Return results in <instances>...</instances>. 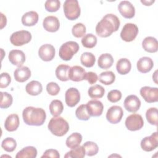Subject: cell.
<instances>
[{
  "label": "cell",
  "mask_w": 158,
  "mask_h": 158,
  "mask_svg": "<svg viewBox=\"0 0 158 158\" xmlns=\"http://www.w3.org/2000/svg\"><path fill=\"white\" fill-rule=\"evenodd\" d=\"M20 121L17 114H12L7 116L5 120L4 127L8 131L12 132L15 131L19 126Z\"/></svg>",
  "instance_id": "obj_22"
},
{
  "label": "cell",
  "mask_w": 158,
  "mask_h": 158,
  "mask_svg": "<svg viewBox=\"0 0 158 158\" xmlns=\"http://www.w3.org/2000/svg\"><path fill=\"white\" fill-rule=\"evenodd\" d=\"M22 23L23 25L31 27L38 21V14L35 11H29L25 13L22 17Z\"/></svg>",
  "instance_id": "obj_24"
},
{
  "label": "cell",
  "mask_w": 158,
  "mask_h": 158,
  "mask_svg": "<svg viewBox=\"0 0 158 158\" xmlns=\"http://www.w3.org/2000/svg\"><path fill=\"white\" fill-rule=\"evenodd\" d=\"M138 33V28L136 25L131 23L125 24L120 32L121 38L126 41L130 42L133 41Z\"/></svg>",
  "instance_id": "obj_7"
},
{
  "label": "cell",
  "mask_w": 158,
  "mask_h": 158,
  "mask_svg": "<svg viewBox=\"0 0 158 158\" xmlns=\"http://www.w3.org/2000/svg\"><path fill=\"white\" fill-rule=\"evenodd\" d=\"M70 67L65 64H60L56 69V77L62 81H66L69 80V71Z\"/></svg>",
  "instance_id": "obj_29"
},
{
  "label": "cell",
  "mask_w": 158,
  "mask_h": 158,
  "mask_svg": "<svg viewBox=\"0 0 158 158\" xmlns=\"http://www.w3.org/2000/svg\"><path fill=\"white\" fill-rule=\"evenodd\" d=\"M85 151L83 146H78L75 148L71 149V150L67 152L65 155L64 157H76V158H83L85 156Z\"/></svg>",
  "instance_id": "obj_37"
},
{
  "label": "cell",
  "mask_w": 158,
  "mask_h": 158,
  "mask_svg": "<svg viewBox=\"0 0 158 158\" xmlns=\"http://www.w3.org/2000/svg\"><path fill=\"white\" fill-rule=\"evenodd\" d=\"M131 68L130 61L127 58L120 59L116 64V69L120 75H126L130 72Z\"/></svg>",
  "instance_id": "obj_25"
},
{
  "label": "cell",
  "mask_w": 158,
  "mask_h": 158,
  "mask_svg": "<svg viewBox=\"0 0 158 158\" xmlns=\"http://www.w3.org/2000/svg\"><path fill=\"white\" fill-rule=\"evenodd\" d=\"M60 157L59 153L56 149H47L41 156V158L44 157H52V158H59Z\"/></svg>",
  "instance_id": "obj_47"
},
{
  "label": "cell",
  "mask_w": 158,
  "mask_h": 158,
  "mask_svg": "<svg viewBox=\"0 0 158 158\" xmlns=\"http://www.w3.org/2000/svg\"><path fill=\"white\" fill-rule=\"evenodd\" d=\"M141 2L144 4L145 6H151L152 3L154 2V1H141Z\"/></svg>",
  "instance_id": "obj_50"
},
{
  "label": "cell",
  "mask_w": 158,
  "mask_h": 158,
  "mask_svg": "<svg viewBox=\"0 0 158 158\" xmlns=\"http://www.w3.org/2000/svg\"><path fill=\"white\" fill-rule=\"evenodd\" d=\"M65 101L67 105L70 107L75 106L80 101V94L75 88H70L65 93Z\"/></svg>",
  "instance_id": "obj_12"
},
{
  "label": "cell",
  "mask_w": 158,
  "mask_h": 158,
  "mask_svg": "<svg viewBox=\"0 0 158 158\" xmlns=\"http://www.w3.org/2000/svg\"><path fill=\"white\" fill-rule=\"evenodd\" d=\"M118 10L120 14L126 19H131L135 16V9L128 1H122L118 5Z\"/></svg>",
  "instance_id": "obj_13"
},
{
  "label": "cell",
  "mask_w": 158,
  "mask_h": 158,
  "mask_svg": "<svg viewBox=\"0 0 158 158\" xmlns=\"http://www.w3.org/2000/svg\"><path fill=\"white\" fill-rule=\"evenodd\" d=\"M107 99L111 102H117L120 100L122 98V93L117 89H112L107 94Z\"/></svg>",
  "instance_id": "obj_44"
},
{
  "label": "cell",
  "mask_w": 158,
  "mask_h": 158,
  "mask_svg": "<svg viewBox=\"0 0 158 158\" xmlns=\"http://www.w3.org/2000/svg\"><path fill=\"white\" fill-rule=\"evenodd\" d=\"M14 76L17 81L23 83L30 78L31 77V71L28 67H20L15 70Z\"/></svg>",
  "instance_id": "obj_21"
},
{
  "label": "cell",
  "mask_w": 158,
  "mask_h": 158,
  "mask_svg": "<svg viewBox=\"0 0 158 158\" xmlns=\"http://www.w3.org/2000/svg\"><path fill=\"white\" fill-rule=\"evenodd\" d=\"M115 80V75L112 71H105L102 73L99 76V81L106 85H109L112 84Z\"/></svg>",
  "instance_id": "obj_34"
},
{
  "label": "cell",
  "mask_w": 158,
  "mask_h": 158,
  "mask_svg": "<svg viewBox=\"0 0 158 158\" xmlns=\"http://www.w3.org/2000/svg\"><path fill=\"white\" fill-rule=\"evenodd\" d=\"M85 80H87L89 84L93 85L96 83V81L98 80V77L96 73L93 72H87L86 74Z\"/></svg>",
  "instance_id": "obj_48"
},
{
  "label": "cell",
  "mask_w": 158,
  "mask_h": 158,
  "mask_svg": "<svg viewBox=\"0 0 158 158\" xmlns=\"http://www.w3.org/2000/svg\"><path fill=\"white\" fill-rule=\"evenodd\" d=\"M146 117L148 122L152 125L157 126L158 112L156 107H151L146 110Z\"/></svg>",
  "instance_id": "obj_36"
},
{
  "label": "cell",
  "mask_w": 158,
  "mask_h": 158,
  "mask_svg": "<svg viewBox=\"0 0 158 158\" xmlns=\"http://www.w3.org/2000/svg\"><path fill=\"white\" fill-rule=\"evenodd\" d=\"M9 60L14 65L19 67H21L25 61V55L24 52L19 49H14L9 52Z\"/></svg>",
  "instance_id": "obj_18"
},
{
  "label": "cell",
  "mask_w": 158,
  "mask_h": 158,
  "mask_svg": "<svg viewBox=\"0 0 158 158\" xmlns=\"http://www.w3.org/2000/svg\"><path fill=\"white\" fill-rule=\"evenodd\" d=\"M114 63V59L111 54L105 53L101 54L98 59V65L99 68L102 69H107L110 68Z\"/></svg>",
  "instance_id": "obj_27"
},
{
  "label": "cell",
  "mask_w": 158,
  "mask_h": 158,
  "mask_svg": "<svg viewBox=\"0 0 158 158\" xmlns=\"http://www.w3.org/2000/svg\"><path fill=\"white\" fill-rule=\"evenodd\" d=\"M1 14V28H3V27L4 26H6V23H7V19H6V17L5 15H4V14L2 13H0Z\"/></svg>",
  "instance_id": "obj_49"
},
{
  "label": "cell",
  "mask_w": 158,
  "mask_h": 158,
  "mask_svg": "<svg viewBox=\"0 0 158 158\" xmlns=\"http://www.w3.org/2000/svg\"><path fill=\"white\" fill-rule=\"evenodd\" d=\"M105 93L104 88L99 85H95L91 86L88 91L89 96L92 99H98L103 97Z\"/></svg>",
  "instance_id": "obj_32"
},
{
  "label": "cell",
  "mask_w": 158,
  "mask_h": 158,
  "mask_svg": "<svg viewBox=\"0 0 158 158\" xmlns=\"http://www.w3.org/2000/svg\"><path fill=\"white\" fill-rule=\"evenodd\" d=\"M76 117L81 120H88L90 118V115L88 112L86 105L81 104L77 107L75 111Z\"/></svg>",
  "instance_id": "obj_40"
},
{
  "label": "cell",
  "mask_w": 158,
  "mask_h": 158,
  "mask_svg": "<svg viewBox=\"0 0 158 158\" xmlns=\"http://www.w3.org/2000/svg\"><path fill=\"white\" fill-rule=\"evenodd\" d=\"M79 48V45L77 42L73 41H67L60 46L59 51V57L63 60H70L73 55L78 51Z\"/></svg>",
  "instance_id": "obj_4"
},
{
  "label": "cell",
  "mask_w": 158,
  "mask_h": 158,
  "mask_svg": "<svg viewBox=\"0 0 158 158\" xmlns=\"http://www.w3.org/2000/svg\"><path fill=\"white\" fill-rule=\"evenodd\" d=\"M125 123L128 130L134 131L142 128L144 125V121L141 115L133 114L127 117Z\"/></svg>",
  "instance_id": "obj_8"
},
{
  "label": "cell",
  "mask_w": 158,
  "mask_h": 158,
  "mask_svg": "<svg viewBox=\"0 0 158 158\" xmlns=\"http://www.w3.org/2000/svg\"><path fill=\"white\" fill-rule=\"evenodd\" d=\"M11 81L10 76L8 73L3 72L1 74L0 79V88H4L7 87Z\"/></svg>",
  "instance_id": "obj_46"
},
{
  "label": "cell",
  "mask_w": 158,
  "mask_h": 158,
  "mask_svg": "<svg viewBox=\"0 0 158 158\" xmlns=\"http://www.w3.org/2000/svg\"><path fill=\"white\" fill-rule=\"evenodd\" d=\"M153 66V60L149 57H143L140 58L136 64L138 70L143 73H146L150 72Z\"/></svg>",
  "instance_id": "obj_20"
},
{
  "label": "cell",
  "mask_w": 158,
  "mask_h": 158,
  "mask_svg": "<svg viewBox=\"0 0 158 158\" xmlns=\"http://www.w3.org/2000/svg\"><path fill=\"white\" fill-rule=\"evenodd\" d=\"M13 101L11 94L7 92H1V103L0 107L2 109H7L9 107Z\"/></svg>",
  "instance_id": "obj_41"
},
{
  "label": "cell",
  "mask_w": 158,
  "mask_h": 158,
  "mask_svg": "<svg viewBox=\"0 0 158 158\" xmlns=\"http://www.w3.org/2000/svg\"><path fill=\"white\" fill-rule=\"evenodd\" d=\"M86 72L85 70L79 65H74L70 68L69 78L73 81H81L85 80Z\"/></svg>",
  "instance_id": "obj_17"
},
{
  "label": "cell",
  "mask_w": 158,
  "mask_h": 158,
  "mask_svg": "<svg viewBox=\"0 0 158 158\" xmlns=\"http://www.w3.org/2000/svg\"><path fill=\"white\" fill-rule=\"evenodd\" d=\"M55 48L50 44L42 45L38 50V55L40 59L44 61L49 62L53 59L55 56Z\"/></svg>",
  "instance_id": "obj_14"
},
{
  "label": "cell",
  "mask_w": 158,
  "mask_h": 158,
  "mask_svg": "<svg viewBox=\"0 0 158 158\" xmlns=\"http://www.w3.org/2000/svg\"><path fill=\"white\" fill-rule=\"evenodd\" d=\"M48 128L54 135L62 136L69 131V125L64 118L61 117H54L50 120L48 125Z\"/></svg>",
  "instance_id": "obj_3"
},
{
  "label": "cell",
  "mask_w": 158,
  "mask_h": 158,
  "mask_svg": "<svg viewBox=\"0 0 158 158\" xmlns=\"http://www.w3.org/2000/svg\"><path fill=\"white\" fill-rule=\"evenodd\" d=\"M125 109L130 112H136L141 106V101L136 95H129L124 101Z\"/></svg>",
  "instance_id": "obj_16"
},
{
  "label": "cell",
  "mask_w": 158,
  "mask_h": 158,
  "mask_svg": "<svg viewBox=\"0 0 158 158\" xmlns=\"http://www.w3.org/2000/svg\"><path fill=\"white\" fill-rule=\"evenodd\" d=\"M97 38L92 33H88L83 36L81 42L82 45L86 48H93L97 44Z\"/></svg>",
  "instance_id": "obj_35"
},
{
  "label": "cell",
  "mask_w": 158,
  "mask_h": 158,
  "mask_svg": "<svg viewBox=\"0 0 158 158\" xmlns=\"http://www.w3.org/2000/svg\"><path fill=\"white\" fill-rule=\"evenodd\" d=\"M63 7L65 16L67 19L74 20L79 17L81 10L77 0H66Z\"/></svg>",
  "instance_id": "obj_5"
},
{
  "label": "cell",
  "mask_w": 158,
  "mask_h": 158,
  "mask_svg": "<svg viewBox=\"0 0 158 158\" xmlns=\"http://www.w3.org/2000/svg\"><path fill=\"white\" fill-rule=\"evenodd\" d=\"M46 91L51 96L57 95L60 91V87L55 82H49L46 85Z\"/></svg>",
  "instance_id": "obj_45"
},
{
  "label": "cell",
  "mask_w": 158,
  "mask_h": 158,
  "mask_svg": "<svg viewBox=\"0 0 158 158\" xmlns=\"http://www.w3.org/2000/svg\"><path fill=\"white\" fill-rule=\"evenodd\" d=\"M140 94L148 103H152L158 101V88L150 86H143L140 89Z\"/></svg>",
  "instance_id": "obj_11"
},
{
  "label": "cell",
  "mask_w": 158,
  "mask_h": 158,
  "mask_svg": "<svg viewBox=\"0 0 158 158\" xmlns=\"http://www.w3.org/2000/svg\"><path fill=\"white\" fill-rule=\"evenodd\" d=\"M31 40V33L27 30H20L13 33L10 37V43L16 46H21L28 43Z\"/></svg>",
  "instance_id": "obj_6"
},
{
  "label": "cell",
  "mask_w": 158,
  "mask_h": 158,
  "mask_svg": "<svg viewBox=\"0 0 158 158\" xmlns=\"http://www.w3.org/2000/svg\"><path fill=\"white\" fill-rule=\"evenodd\" d=\"M26 92L31 96H37L43 91V86L40 82L32 80L27 84L25 86Z\"/></svg>",
  "instance_id": "obj_26"
},
{
  "label": "cell",
  "mask_w": 158,
  "mask_h": 158,
  "mask_svg": "<svg viewBox=\"0 0 158 158\" xmlns=\"http://www.w3.org/2000/svg\"><path fill=\"white\" fill-rule=\"evenodd\" d=\"M23 122L28 125L41 126L46 120V114L42 108L28 106L22 112Z\"/></svg>",
  "instance_id": "obj_2"
},
{
  "label": "cell",
  "mask_w": 158,
  "mask_h": 158,
  "mask_svg": "<svg viewBox=\"0 0 158 158\" xmlns=\"http://www.w3.org/2000/svg\"><path fill=\"white\" fill-rule=\"evenodd\" d=\"M120 24V20L117 16L113 14H106L97 23L96 33L100 37H108L118 30Z\"/></svg>",
  "instance_id": "obj_1"
},
{
  "label": "cell",
  "mask_w": 158,
  "mask_h": 158,
  "mask_svg": "<svg viewBox=\"0 0 158 158\" xmlns=\"http://www.w3.org/2000/svg\"><path fill=\"white\" fill-rule=\"evenodd\" d=\"M60 2L59 0H47L44 4L45 9L51 12H54L59 10Z\"/></svg>",
  "instance_id": "obj_43"
},
{
  "label": "cell",
  "mask_w": 158,
  "mask_h": 158,
  "mask_svg": "<svg viewBox=\"0 0 158 158\" xmlns=\"http://www.w3.org/2000/svg\"><path fill=\"white\" fill-rule=\"evenodd\" d=\"M85 149L86 155L88 156H93L97 154L99 151V148L96 143L93 141H86L83 144Z\"/></svg>",
  "instance_id": "obj_38"
},
{
  "label": "cell",
  "mask_w": 158,
  "mask_h": 158,
  "mask_svg": "<svg viewBox=\"0 0 158 158\" xmlns=\"http://www.w3.org/2000/svg\"><path fill=\"white\" fill-rule=\"evenodd\" d=\"M82 141V136L79 133H73L71 134L65 141L66 145L70 149L75 148L78 146Z\"/></svg>",
  "instance_id": "obj_30"
},
{
  "label": "cell",
  "mask_w": 158,
  "mask_h": 158,
  "mask_svg": "<svg viewBox=\"0 0 158 158\" xmlns=\"http://www.w3.org/2000/svg\"><path fill=\"white\" fill-rule=\"evenodd\" d=\"M123 111L122 108L118 106H112L107 111V120L112 124L120 122L122 118Z\"/></svg>",
  "instance_id": "obj_9"
},
{
  "label": "cell",
  "mask_w": 158,
  "mask_h": 158,
  "mask_svg": "<svg viewBox=\"0 0 158 158\" xmlns=\"http://www.w3.org/2000/svg\"><path fill=\"white\" fill-rule=\"evenodd\" d=\"M86 27L82 23H77L74 25L72 29V35L76 38H81L86 33Z\"/></svg>",
  "instance_id": "obj_42"
},
{
  "label": "cell",
  "mask_w": 158,
  "mask_h": 158,
  "mask_svg": "<svg viewBox=\"0 0 158 158\" xmlns=\"http://www.w3.org/2000/svg\"><path fill=\"white\" fill-rule=\"evenodd\" d=\"M43 26L46 31L53 33L59 30L60 22L57 17L53 15H49L45 17L43 20Z\"/></svg>",
  "instance_id": "obj_19"
},
{
  "label": "cell",
  "mask_w": 158,
  "mask_h": 158,
  "mask_svg": "<svg viewBox=\"0 0 158 158\" xmlns=\"http://www.w3.org/2000/svg\"><path fill=\"white\" fill-rule=\"evenodd\" d=\"M37 156V150L33 146H27L19 151L15 156L16 158H35Z\"/></svg>",
  "instance_id": "obj_28"
},
{
  "label": "cell",
  "mask_w": 158,
  "mask_h": 158,
  "mask_svg": "<svg viewBox=\"0 0 158 158\" xmlns=\"http://www.w3.org/2000/svg\"><path fill=\"white\" fill-rule=\"evenodd\" d=\"M2 148L8 152H13L16 147H17V143L16 141L12 138H6L2 141L1 143Z\"/></svg>",
  "instance_id": "obj_39"
},
{
  "label": "cell",
  "mask_w": 158,
  "mask_h": 158,
  "mask_svg": "<svg viewBox=\"0 0 158 158\" xmlns=\"http://www.w3.org/2000/svg\"><path fill=\"white\" fill-rule=\"evenodd\" d=\"M141 149L146 152H150L158 146L157 132L156 131L149 136H146L141 141Z\"/></svg>",
  "instance_id": "obj_10"
},
{
  "label": "cell",
  "mask_w": 158,
  "mask_h": 158,
  "mask_svg": "<svg viewBox=\"0 0 158 158\" xmlns=\"http://www.w3.org/2000/svg\"><path fill=\"white\" fill-rule=\"evenodd\" d=\"M86 105L90 116L99 117L102 114L104 106L100 101L95 99L91 100L89 101Z\"/></svg>",
  "instance_id": "obj_15"
},
{
  "label": "cell",
  "mask_w": 158,
  "mask_h": 158,
  "mask_svg": "<svg viewBox=\"0 0 158 158\" xmlns=\"http://www.w3.org/2000/svg\"><path fill=\"white\" fill-rule=\"evenodd\" d=\"M142 47L146 52L150 53L156 52L158 50V43L154 37L147 36L142 42Z\"/></svg>",
  "instance_id": "obj_23"
},
{
  "label": "cell",
  "mask_w": 158,
  "mask_h": 158,
  "mask_svg": "<svg viewBox=\"0 0 158 158\" xmlns=\"http://www.w3.org/2000/svg\"><path fill=\"white\" fill-rule=\"evenodd\" d=\"M80 61L83 65L86 67H93L96 62V58L94 54L91 52H83L80 57Z\"/></svg>",
  "instance_id": "obj_33"
},
{
  "label": "cell",
  "mask_w": 158,
  "mask_h": 158,
  "mask_svg": "<svg viewBox=\"0 0 158 158\" xmlns=\"http://www.w3.org/2000/svg\"><path fill=\"white\" fill-rule=\"evenodd\" d=\"M49 108L50 113L52 116L58 117L62 114L64 110V106L62 101L58 99H54L51 102Z\"/></svg>",
  "instance_id": "obj_31"
}]
</instances>
